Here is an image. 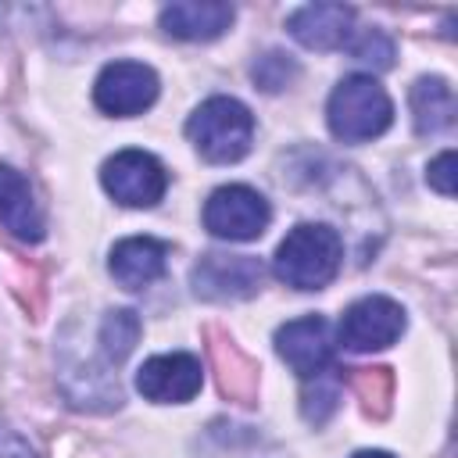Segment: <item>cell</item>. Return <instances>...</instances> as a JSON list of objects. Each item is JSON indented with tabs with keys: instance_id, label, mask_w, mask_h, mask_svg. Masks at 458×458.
Returning a JSON list of instances; mask_svg holds the SVG:
<instances>
[{
	"instance_id": "13",
	"label": "cell",
	"mask_w": 458,
	"mask_h": 458,
	"mask_svg": "<svg viewBox=\"0 0 458 458\" xmlns=\"http://www.w3.org/2000/svg\"><path fill=\"white\" fill-rule=\"evenodd\" d=\"M233 4L222 0H175L161 11V29L175 39H215L233 25Z\"/></svg>"
},
{
	"instance_id": "5",
	"label": "cell",
	"mask_w": 458,
	"mask_h": 458,
	"mask_svg": "<svg viewBox=\"0 0 458 458\" xmlns=\"http://www.w3.org/2000/svg\"><path fill=\"white\" fill-rule=\"evenodd\" d=\"M100 182H104V190L118 204H125V208H150V204H157L165 197L168 172L147 150H118L114 157L104 161Z\"/></svg>"
},
{
	"instance_id": "11",
	"label": "cell",
	"mask_w": 458,
	"mask_h": 458,
	"mask_svg": "<svg viewBox=\"0 0 458 458\" xmlns=\"http://www.w3.org/2000/svg\"><path fill=\"white\" fill-rule=\"evenodd\" d=\"M286 29L308 50H336L354 32V11L347 4H304L286 18Z\"/></svg>"
},
{
	"instance_id": "10",
	"label": "cell",
	"mask_w": 458,
	"mask_h": 458,
	"mask_svg": "<svg viewBox=\"0 0 458 458\" xmlns=\"http://www.w3.org/2000/svg\"><path fill=\"white\" fill-rule=\"evenodd\" d=\"M200 383H204L200 361L193 354H182V351L154 354L136 372V390L157 404H182L200 390Z\"/></svg>"
},
{
	"instance_id": "14",
	"label": "cell",
	"mask_w": 458,
	"mask_h": 458,
	"mask_svg": "<svg viewBox=\"0 0 458 458\" xmlns=\"http://www.w3.org/2000/svg\"><path fill=\"white\" fill-rule=\"evenodd\" d=\"M165 258H168V247L161 240H154V236H129V240H118L111 247L107 268H111V276L125 290H143L154 279H161Z\"/></svg>"
},
{
	"instance_id": "2",
	"label": "cell",
	"mask_w": 458,
	"mask_h": 458,
	"mask_svg": "<svg viewBox=\"0 0 458 458\" xmlns=\"http://www.w3.org/2000/svg\"><path fill=\"white\" fill-rule=\"evenodd\" d=\"M329 132L344 143H365L376 140L390 129L394 122V104L386 89L372 75H347L336 82L326 104Z\"/></svg>"
},
{
	"instance_id": "15",
	"label": "cell",
	"mask_w": 458,
	"mask_h": 458,
	"mask_svg": "<svg viewBox=\"0 0 458 458\" xmlns=\"http://www.w3.org/2000/svg\"><path fill=\"white\" fill-rule=\"evenodd\" d=\"M411 114H415V129L422 136L444 132L454 122V93L444 79L426 75L411 86Z\"/></svg>"
},
{
	"instance_id": "7",
	"label": "cell",
	"mask_w": 458,
	"mask_h": 458,
	"mask_svg": "<svg viewBox=\"0 0 458 458\" xmlns=\"http://www.w3.org/2000/svg\"><path fill=\"white\" fill-rule=\"evenodd\" d=\"M93 100L104 114L129 118L157 100V75L140 61H111L93 82Z\"/></svg>"
},
{
	"instance_id": "18",
	"label": "cell",
	"mask_w": 458,
	"mask_h": 458,
	"mask_svg": "<svg viewBox=\"0 0 458 458\" xmlns=\"http://www.w3.org/2000/svg\"><path fill=\"white\" fill-rule=\"evenodd\" d=\"M250 75H254V82L261 86V89H268V93H276V89H283L293 75H297V64L293 61H286L283 54H265V57H258L254 61V68H250Z\"/></svg>"
},
{
	"instance_id": "3",
	"label": "cell",
	"mask_w": 458,
	"mask_h": 458,
	"mask_svg": "<svg viewBox=\"0 0 458 458\" xmlns=\"http://www.w3.org/2000/svg\"><path fill=\"white\" fill-rule=\"evenodd\" d=\"M186 136H190V143L197 147V154L204 161L229 165V161H240L250 150L254 118L236 97H211L190 114Z\"/></svg>"
},
{
	"instance_id": "4",
	"label": "cell",
	"mask_w": 458,
	"mask_h": 458,
	"mask_svg": "<svg viewBox=\"0 0 458 458\" xmlns=\"http://www.w3.org/2000/svg\"><path fill=\"white\" fill-rule=\"evenodd\" d=\"M268 222H272L268 200L243 182L218 186L204 204V225L218 240H236V243L258 240L268 229Z\"/></svg>"
},
{
	"instance_id": "20",
	"label": "cell",
	"mask_w": 458,
	"mask_h": 458,
	"mask_svg": "<svg viewBox=\"0 0 458 458\" xmlns=\"http://www.w3.org/2000/svg\"><path fill=\"white\" fill-rule=\"evenodd\" d=\"M351 458H394L390 451H354Z\"/></svg>"
},
{
	"instance_id": "17",
	"label": "cell",
	"mask_w": 458,
	"mask_h": 458,
	"mask_svg": "<svg viewBox=\"0 0 458 458\" xmlns=\"http://www.w3.org/2000/svg\"><path fill=\"white\" fill-rule=\"evenodd\" d=\"M351 54H354L358 61L372 64L376 72H383V68L394 64V43H390V36H386L383 29H365V32L351 43Z\"/></svg>"
},
{
	"instance_id": "19",
	"label": "cell",
	"mask_w": 458,
	"mask_h": 458,
	"mask_svg": "<svg viewBox=\"0 0 458 458\" xmlns=\"http://www.w3.org/2000/svg\"><path fill=\"white\" fill-rule=\"evenodd\" d=\"M426 182H429L437 193H444V197L454 193V150H444V154H437V157L429 161Z\"/></svg>"
},
{
	"instance_id": "16",
	"label": "cell",
	"mask_w": 458,
	"mask_h": 458,
	"mask_svg": "<svg viewBox=\"0 0 458 458\" xmlns=\"http://www.w3.org/2000/svg\"><path fill=\"white\" fill-rule=\"evenodd\" d=\"M140 340V318L136 311L129 308H118V311H107L104 322H100V347H104V358L107 361H122L132 354Z\"/></svg>"
},
{
	"instance_id": "8",
	"label": "cell",
	"mask_w": 458,
	"mask_h": 458,
	"mask_svg": "<svg viewBox=\"0 0 458 458\" xmlns=\"http://www.w3.org/2000/svg\"><path fill=\"white\" fill-rule=\"evenodd\" d=\"M193 293L204 301H243L261 286V265L247 254H204L193 265Z\"/></svg>"
},
{
	"instance_id": "6",
	"label": "cell",
	"mask_w": 458,
	"mask_h": 458,
	"mask_svg": "<svg viewBox=\"0 0 458 458\" xmlns=\"http://www.w3.org/2000/svg\"><path fill=\"white\" fill-rule=\"evenodd\" d=\"M404 333V308L383 293L358 297L340 318V344L347 351H383Z\"/></svg>"
},
{
	"instance_id": "1",
	"label": "cell",
	"mask_w": 458,
	"mask_h": 458,
	"mask_svg": "<svg viewBox=\"0 0 458 458\" xmlns=\"http://www.w3.org/2000/svg\"><path fill=\"white\" fill-rule=\"evenodd\" d=\"M340 261H344L340 233L322 222H301L276 247L272 268L293 290H322L336 279Z\"/></svg>"
},
{
	"instance_id": "9",
	"label": "cell",
	"mask_w": 458,
	"mask_h": 458,
	"mask_svg": "<svg viewBox=\"0 0 458 458\" xmlns=\"http://www.w3.org/2000/svg\"><path fill=\"white\" fill-rule=\"evenodd\" d=\"M276 351H279V358L301 379L322 376L326 365L333 361V333H329V322L322 315H304V318H293V322L279 326L276 329Z\"/></svg>"
},
{
	"instance_id": "12",
	"label": "cell",
	"mask_w": 458,
	"mask_h": 458,
	"mask_svg": "<svg viewBox=\"0 0 458 458\" xmlns=\"http://www.w3.org/2000/svg\"><path fill=\"white\" fill-rule=\"evenodd\" d=\"M0 222L21 243L43 240V211L36 204V193L29 179L11 165H0Z\"/></svg>"
}]
</instances>
